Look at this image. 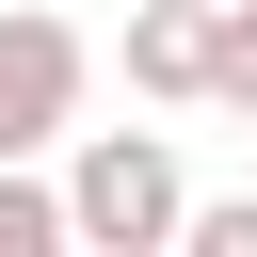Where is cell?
<instances>
[{"label":"cell","instance_id":"7a4b0ae2","mask_svg":"<svg viewBox=\"0 0 257 257\" xmlns=\"http://www.w3.org/2000/svg\"><path fill=\"white\" fill-rule=\"evenodd\" d=\"M96 96V32L48 0H0V161H64Z\"/></svg>","mask_w":257,"mask_h":257},{"label":"cell","instance_id":"5b68a950","mask_svg":"<svg viewBox=\"0 0 257 257\" xmlns=\"http://www.w3.org/2000/svg\"><path fill=\"white\" fill-rule=\"evenodd\" d=\"M209 112H257V0H209Z\"/></svg>","mask_w":257,"mask_h":257},{"label":"cell","instance_id":"277c9868","mask_svg":"<svg viewBox=\"0 0 257 257\" xmlns=\"http://www.w3.org/2000/svg\"><path fill=\"white\" fill-rule=\"evenodd\" d=\"M80 209H64V161H0V257H64Z\"/></svg>","mask_w":257,"mask_h":257},{"label":"cell","instance_id":"3957f363","mask_svg":"<svg viewBox=\"0 0 257 257\" xmlns=\"http://www.w3.org/2000/svg\"><path fill=\"white\" fill-rule=\"evenodd\" d=\"M128 96L209 112V0H128Z\"/></svg>","mask_w":257,"mask_h":257},{"label":"cell","instance_id":"6da1fadb","mask_svg":"<svg viewBox=\"0 0 257 257\" xmlns=\"http://www.w3.org/2000/svg\"><path fill=\"white\" fill-rule=\"evenodd\" d=\"M64 209H80V257H161L193 225V177L161 128H80L64 145Z\"/></svg>","mask_w":257,"mask_h":257}]
</instances>
